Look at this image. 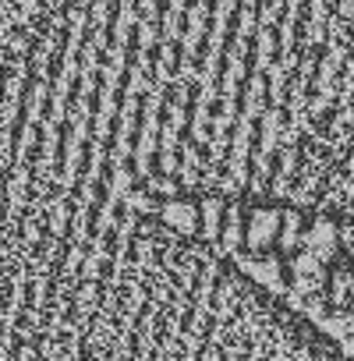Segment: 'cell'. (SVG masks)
<instances>
[{
    "label": "cell",
    "instance_id": "6da1fadb",
    "mask_svg": "<svg viewBox=\"0 0 354 361\" xmlns=\"http://www.w3.org/2000/svg\"><path fill=\"white\" fill-rule=\"evenodd\" d=\"M4 195L354 224V0H4Z\"/></svg>",
    "mask_w": 354,
    "mask_h": 361
},
{
    "label": "cell",
    "instance_id": "7a4b0ae2",
    "mask_svg": "<svg viewBox=\"0 0 354 361\" xmlns=\"http://www.w3.org/2000/svg\"><path fill=\"white\" fill-rule=\"evenodd\" d=\"M220 245L124 209L4 315V361H347Z\"/></svg>",
    "mask_w": 354,
    "mask_h": 361
},
{
    "label": "cell",
    "instance_id": "3957f363",
    "mask_svg": "<svg viewBox=\"0 0 354 361\" xmlns=\"http://www.w3.org/2000/svg\"><path fill=\"white\" fill-rule=\"evenodd\" d=\"M287 273H291V287L298 290V298H301L305 305H322V301H329L333 266H329L322 255H315V252H308V248H298V252H291Z\"/></svg>",
    "mask_w": 354,
    "mask_h": 361
},
{
    "label": "cell",
    "instance_id": "277c9868",
    "mask_svg": "<svg viewBox=\"0 0 354 361\" xmlns=\"http://www.w3.org/2000/svg\"><path fill=\"white\" fill-rule=\"evenodd\" d=\"M283 206H255L248 209V227H245V252L252 255H269L273 245H280L283 234Z\"/></svg>",
    "mask_w": 354,
    "mask_h": 361
},
{
    "label": "cell",
    "instance_id": "5b68a950",
    "mask_svg": "<svg viewBox=\"0 0 354 361\" xmlns=\"http://www.w3.org/2000/svg\"><path fill=\"white\" fill-rule=\"evenodd\" d=\"M347 276H350V301H354V262H350V269H347Z\"/></svg>",
    "mask_w": 354,
    "mask_h": 361
}]
</instances>
